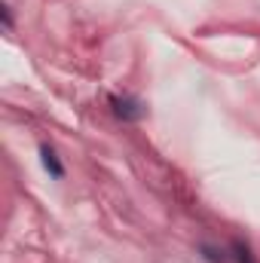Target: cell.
<instances>
[{"label":"cell","instance_id":"cell-1","mask_svg":"<svg viewBox=\"0 0 260 263\" xmlns=\"http://www.w3.org/2000/svg\"><path fill=\"white\" fill-rule=\"evenodd\" d=\"M110 101V110L120 117V120H126V123H138V120H144V114H147V107L138 101V98H120V95H110L107 98Z\"/></svg>","mask_w":260,"mask_h":263},{"label":"cell","instance_id":"cell-2","mask_svg":"<svg viewBox=\"0 0 260 263\" xmlns=\"http://www.w3.org/2000/svg\"><path fill=\"white\" fill-rule=\"evenodd\" d=\"M40 162H43V168L49 172V178H55V181H62V178H65V165H62L59 153H55L49 144H43V147H40Z\"/></svg>","mask_w":260,"mask_h":263},{"label":"cell","instance_id":"cell-3","mask_svg":"<svg viewBox=\"0 0 260 263\" xmlns=\"http://www.w3.org/2000/svg\"><path fill=\"white\" fill-rule=\"evenodd\" d=\"M199 251H202V257L208 263H230L227 251H217V248H211V245H199Z\"/></svg>","mask_w":260,"mask_h":263},{"label":"cell","instance_id":"cell-4","mask_svg":"<svg viewBox=\"0 0 260 263\" xmlns=\"http://www.w3.org/2000/svg\"><path fill=\"white\" fill-rule=\"evenodd\" d=\"M233 257H236V263H257L245 242H233Z\"/></svg>","mask_w":260,"mask_h":263},{"label":"cell","instance_id":"cell-5","mask_svg":"<svg viewBox=\"0 0 260 263\" xmlns=\"http://www.w3.org/2000/svg\"><path fill=\"white\" fill-rule=\"evenodd\" d=\"M0 15H3V25H6V31H9V28H12V9H9V3L0 6Z\"/></svg>","mask_w":260,"mask_h":263}]
</instances>
